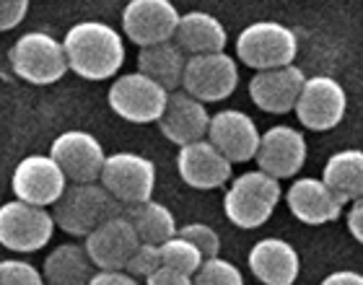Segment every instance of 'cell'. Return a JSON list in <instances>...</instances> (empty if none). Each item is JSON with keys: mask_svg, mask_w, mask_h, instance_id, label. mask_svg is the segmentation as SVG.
I'll use <instances>...</instances> for the list:
<instances>
[{"mask_svg": "<svg viewBox=\"0 0 363 285\" xmlns=\"http://www.w3.org/2000/svg\"><path fill=\"white\" fill-rule=\"evenodd\" d=\"M68 68L86 81H106L120 73L125 62V42L117 29L104 21H78L62 37Z\"/></svg>", "mask_w": 363, "mask_h": 285, "instance_id": "1", "label": "cell"}, {"mask_svg": "<svg viewBox=\"0 0 363 285\" xmlns=\"http://www.w3.org/2000/svg\"><path fill=\"white\" fill-rule=\"evenodd\" d=\"M280 197H283V189L275 177L259 169L244 172L228 184L226 197H223V213L236 228L252 231L270 220Z\"/></svg>", "mask_w": 363, "mask_h": 285, "instance_id": "2", "label": "cell"}, {"mask_svg": "<svg viewBox=\"0 0 363 285\" xmlns=\"http://www.w3.org/2000/svg\"><path fill=\"white\" fill-rule=\"evenodd\" d=\"M120 213L122 205L99 181L68 184L60 200L52 205L55 225L62 228L68 236H81V239H86L94 228Z\"/></svg>", "mask_w": 363, "mask_h": 285, "instance_id": "3", "label": "cell"}, {"mask_svg": "<svg viewBox=\"0 0 363 285\" xmlns=\"http://www.w3.org/2000/svg\"><path fill=\"white\" fill-rule=\"evenodd\" d=\"M298 37L278 21H255L236 37V57L252 70H272L294 65Z\"/></svg>", "mask_w": 363, "mask_h": 285, "instance_id": "4", "label": "cell"}, {"mask_svg": "<svg viewBox=\"0 0 363 285\" xmlns=\"http://www.w3.org/2000/svg\"><path fill=\"white\" fill-rule=\"evenodd\" d=\"M8 60L13 73L31 86H52L70 70L62 42L47 31H29L18 37L8 52Z\"/></svg>", "mask_w": 363, "mask_h": 285, "instance_id": "5", "label": "cell"}, {"mask_svg": "<svg viewBox=\"0 0 363 285\" xmlns=\"http://www.w3.org/2000/svg\"><path fill=\"white\" fill-rule=\"evenodd\" d=\"M99 184L122 208L148 203L153 197V189H156V166L151 158L140 156V153L120 150V153L106 156Z\"/></svg>", "mask_w": 363, "mask_h": 285, "instance_id": "6", "label": "cell"}, {"mask_svg": "<svg viewBox=\"0 0 363 285\" xmlns=\"http://www.w3.org/2000/svg\"><path fill=\"white\" fill-rule=\"evenodd\" d=\"M109 106L117 117L133 125L159 122L169 101V91L143 73H125L109 86Z\"/></svg>", "mask_w": 363, "mask_h": 285, "instance_id": "7", "label": "cell"}, {"mask_svg": "<svg viewBox=\"0 0 363 285\" xmlns=\"http://www.w3.org/2000/svg\"><path fill=\"white\" fill-rule=\"evenodd\" d=\"M55 218L47 208L11 200L0 205V244L18 255H31L50 244Z\"/></svg>", "mask_w": 363, "mask_h": 285, "instance_id": "8", "label": "cell"}, {"mask_svg": "<svg viewBox=\"0 0 363 285\" xmlns=\"http://www.w3.org/2000/svg\"><path fill=\"white\" fill-rule=\"evenodd\" d=\"M239 86V65L231 55L211 52V55H192L187 57L184 75H182V91L195 96L203 104L223 101Z\"/></svg>", "mask_w": 363, "mask_h": 285, "instance_id": "9", "label": "cell"}, {"mask_svg": "<svg viewBox=\"0 0 363 285\" xmlns=\"http://www.w3.org/2000/svg\"><path fill=\"white\" fill-rule=\"evenodd\" d=\"M294 112L306 130L327 133L345 120L348 94L340 86V81H335L330 75H314L303 83Z\"/></svg>", "mask_w": 363, "mask_h": 285, "instance_id": "10", "label": "cell"}, {"mask_svg": "<svg viewBox=\"0 0 363 285\" xmlns=\"http://www.w3.org/2000/svg\"><path fill=\"white\" fill-rule=\"evenodd\" d=\"M68 187V177L62 174V169L55 164V158L47 153H34V156L21 158L13 169L11 177V189H13L16 200L37 208H52L62 197Z\"/></svg>", "mask_w": 363, "mask_h": 285, "instance_id": "11", "label": "cell"}, {"mask_svg": "<svg viewBox=\"0 0 363 285\" xmlns=\"http://www.w3.org/2000/svg\"><path fill=\"white\" fill-rule=\"evenodd\" d=\"M182 13L172 0H130L122 11V31L140 50L172 42Z\"/></svg>", "mask_w": 363, "mask_h": 285, "instance_id": "12", "label": "cell"}, {"mask_svg": "<svg viewBox=\"0 0 363 285\" xmlns=\"http://www.w3.org/2000/svg\"><path fill=\"white\" fill-rule=\"evenodd\" d=\"M50 156L68 177L70 184H91L99 181L104 169V148L96 138L84 130H68L52 140Z\"/></svg>", "mask_w": 363, "mask_h": 285, "instance_id": "13", "label": "cell"}, {"mask_svg": "<svg viewBox=\"0 0 363 285\" xmlns=\"http://www.w3.org/2000/svg\"><path fill=\"white\" fill-rule=\"evenodd\" d=\"M138 247L140 239L125 213L104 220L84 241L86 255L91 257L96 270H125Z\"/></svg>", "mask_w": 363, "mask_h": 285, "instance_id": "14", "label": "cell"}, {"mask_svg": "<svg viewBox=\"0 0 363 285\" xmlns=\"http://www.w3.org/2000/svg\"><path fill=\"white\" fill-rule=\"evenodd\" d=\"M208 140L231 164H247L257 156L262 133L257 130V122L242 109H220V112L211 114Z\"/></svg>", "mask_w": 363, "mask_h": 285, "instance_id": "15", "label": "cell"}, {"mask_svg": "<svg viewBox=\"0 0 363 285\" xmlns=\"http://www.w3.org/2000/svg\"><path fill=\"white\" fill-rule=\"evenodd\" d=\"M306 138L291 125H275L267 133H262L257 148L259 172L270 174L275 179H294L306 164Z\"/></svg>", "mask_w": 363, "mask_h": 285, "instance_id": "16", "label": "cell"}, {"mask_svg": "<svg viewBox=\"0 0 363 285\" xmlns=\"http://www.w3.org/2000/svg\"><path fill=\"white\" fill-rule=\"evenodd\" d=\"M231 161L208 138L182 145L177 153V172L192 189H218L231 181Z\"/></svg>", "mask_w": 363, "mask_h": 285, "instance_id": "17", "label": "cell"}, {"mask_svg": "<svg viewBox=\"0 0 363 285\" xmlns=\"http://www.w3.org/2000/svg\"><path fill=\"white\" fill-rule=\"evenodd\" d=\"M306 75L298 65L259 70L250 81V99L267 114H288L296 109Z\"/></svg>", "mask_w": 363, "mask_h": 285, "instance_id": "18", "label": "cell"}, {"mask_svg": "<svg viewBox=\"0 0 363 285\" xmlns=\"http://www.w3.org/2000/svg\"><path fill=\"white\" fill-rule=\"evenodd\" d=\"M286 205L291 216L298 223L306 225H325L337 220L342 213V200L335 195L333 189L327 187L322 179L314 177H298L291 181V187L286 192Z\"/></svg>", "mask_w": 363, "mask_h": 285, "instance_id": "19", "label": "cell"}, {"mask_svg": "<svg viewBox=\"0 0 363 285\" xmlns=\"http://www.w3.org/2000/svg\"><path fill=\"white\" fill-rule=\"evenodd\" d=\"M159 128L167 140H172L182 148V145H189V142L208 138L211 114H208L203 101L189 96L187 91H172L167 109H164L159 120Z\"/></svg>", "mask_w": 363, "mask_h": 285, "instance_id": "20", "label": "cell"}, {"mask_svg": "<svg viewBox=\"0 0 363 285\" xmlns=\"http://www.w3.org/2000/svg\"><path fill=\"white\" fill-rule=\"evenodd\" d=\"M250 270L262 285H294L301 272V257L294 244L278 236L259 239L250 249Z\"/></svg>", "mask_w": 363, "mask_h": 285, "instance_id": "21", "label": "cell"}, {"mask_svg": "<svg viewBox=\"0 0 363 285\" xmlns=\"http://www.w3.org/2000/svg\"><path fill=\"white\" fill-rule=\"evenodd\" d=\"M174 42L184 50V55H211L223 52L228 45L226 26L208 11H189L182 13L177 26Z\"/></svg>", "mask_w": 363, "mask_h": 285, "instance_id": "22", "label": "cell"}, {"mask_svg": "<svg viewBox=\"0 0 363 285\" xmlns=\"http://www.w3.org/2000/svg\"><path fill=\"white\" fill-rule=\"evenodd\" d=\"M184 65H187V55H184V50L177 45L174 39L172 42H161V45L143 47L140 55H138V73L153 78L169 94L182 86Z\"/></svg>", "mask_w": 363, "mask_h": 285, "instance_id": "23", "label": "cell"}, {"mask_svg": "<svg viewBox=\"0 0 363 285\" xmlns=\"http://www.w3.org/2000/svg\"><path fill=\"white\" fill-rule=\"evenodd\" d=\"M94 262L81 244H60L47 255L42 275L47 285H89L94 278Z\"/></svg>", "mask_w": 363, "mask_h": 285, "instance_id": "24", "label": "cell"}, {"mask_svg": "<svg viewBox=\"0 0 363 285\" xmlns=\"http://www.w3.org/2000/svg\"><path fill=\"white\" fill-rule=\"evenodd\" d=\"M322 181L342 203H356L363 197V150L345 148L327 158Z\"/></svg>", "mask_w": 363, "mask_h": 285, "instance_id": "25", "label": "cell"}, {"mask_svg": "<svg viewBox=\"0 0 363 285\" xmlns=\"http://www.w3.org/2000/svg\"><path fill=\"white\" fill-rule=\"evenodd\" d=\"M125 216H128V220L135 228L140 244H156V247H161L164 241H169L179 231L174 213L169 211L167 205L153 203V200L140 205H130V208H125Z\"/></svg>", "mask_w": 363, "mask_h": 285, "instance_id": "26", "label": "cell"}, {"mask_svg": "<svg viewBox=\"0 0 363 285\" xmlns=\"http://www.w3.org/2000/svg\"><path fill=\"white\" fill-rule=\"evenodd\" d=\"M159 249H161V264H164V267L179 270V272H184V275H189V278H192V275L200 270V264L205 262V257L197 252L195 244H189L187 239H182L179 233L172 236L169 241H164Z\"/></svg>", "mask_w": 363, "mask_h": 285, "instance_id": "27", "label": "cell"}, {"mask_svg": "<svg viewBox=\"0 0 363 285\" xmlns=\"http://www.w3.org/2000/svg\"><path fill=\"white\" fill-rule=\"evenodd\" d=\"M192 285H244L242 270L223 257H211L192 275Z\"/></svg>", "mask_w": 363, "mask_h": 285, "instance_id": "28", "label": "cell"}, {"mask_svg": "<svg viewBox=\"0 0 363 285\" xmlns=\"http://www.w3.org/2000/svg\"><path fill=\"white\" fill-rule=\"evenodd\" d=\"M177 233H179L182 239H187L189 244H195L197 252H200L205 259L218 257L220 236H218V231H216V228H211L208 223H187V225H182Z\"/></svg>", "mask_w": 363, "mask_h": 285, "instance_id": "29", "label": "cell"}, {"mask_svg": "<svg viewBox=\"0 0 363 285\" xmlns=\"http://www.w3.org/2000/svg\"><path fill=\"white\" fill-rule=\"evenodd\" d=\"M0 285H47L39 267L23 259H3L0 262Z\"/></svg>", "mask_w": 363, "mask_h": 285, "instance_id": "30", "label": "cell"}, {"mask_svg": "<svg viewBox=\"0 0 363 285\" xmlns=\"http://www.w3.org/2000/svg\"><path fill=\"white\" fill-rule=\"evenodd\" d=\"M159 267H164V264H161V249L156 247V244H140V247L135 249V255L130 257L125 272L133 275V278L145 280V278H151Z\"/></svg>", "mask_w": 363, "mask_h": 285, "instance_id": "31", "label": "cell"}, {"mask_svg": "<svg viewBox=\"0 0 363 285\" xmlns=\"http://www.w3.org/2000/svg\"><path fill=\"white\" fill-rule=\"evenodd\" d=\"M29 0H0V31H11L26 18Z\"/></svg>", "mask_w": 363, "mask_h": 285, "instance_id": "32", "label": "cell"}, {"mask_svg": "<svg viewBox=\"0 0 363 285\" xmlns=\"http://www.w3.org/2000/svg\"><path fill=\"white\" fill-rule=\"evenodd\" d=\"M145 285H192V278L172 267H159L151 278H145Z\"/></svg>", "mask_w": 363, "mask_h": 285, "instance_id": "33", "label": "cell"}, {"mask_svg": "<svg viewBox=\"0 0 363 285\" xmlns=\"http://www.w3.org/2000/svg\"><path fill=\"white\" fill-rule=\"evenodd\" d=\"M89 285H140L138 278L128 275L125 270H96Z\"/></svg>", "mask_w": 363, "mask_h": 285, "instance_id": "34", "label": "cell"}, {"mask_svg": "<svg viewBox=\"0 0 363 285\" xmlns=\"http://www.w3.org/2000/svg\"><path fill=\"white\" fill-rule=\"evenodd\" d=\"M348 231H350V236H353V239L363 244V197L350 205V211H348Z\"/></svg>", "mask_w": 363, "mask_h": 285, "instance_id": "35", "label": "cell"}, {"mask_svg": "<svg viewBox=\"0 0 363 285\" xmlns=\"http://www.w3.org/2000/svg\"><path fill=\"white\" fill-rule=\"evenodd\" d=\"M319 285H363V275L356 270H337L330 272Z\"/></svg>", "mask_w": 363, "mask_h": 285, "instance_id": "36", "label": "cell"}]
</instances>
